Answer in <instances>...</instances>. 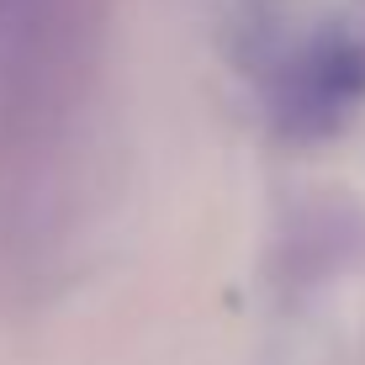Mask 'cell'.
I'll return each instance as SVG.
<instances>
[{"instance_id":"1","label":"cell","mask_w":365,"mask_h":365,"mask_svg":"<svg viewBox=\"0 0 365 365\" xmlns=\"http://www.w3.org/2000/svg\"><path fill=\"white\" fill-rule=\"evenodd\" d=\"M365 101V48L344 32H318L275 74V122L292 138L339 133Z\"/></svg>"},{"instance_id":"2","label":"cell","mask_w":365,"mask_h":365,"mask_svg":"<svg viewBox=\"0 0 365 365\" xmlns=\"http://www.w3.org/2000/svg\"><path fill=\"white\" fill-rule=\"evenodd\" d=\"M6 6H21V11H32V6H37V0H6Z\"/></svg>"}]
</instances>
